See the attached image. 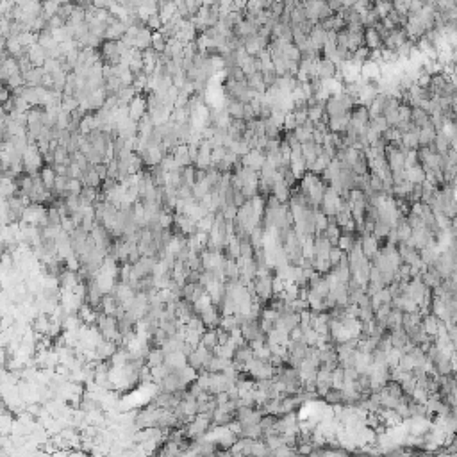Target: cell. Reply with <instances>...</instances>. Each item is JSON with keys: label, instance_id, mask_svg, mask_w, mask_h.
Returning a JSON list of instances; mask_svg holds the SVG:
<instances>
[{"label": "cell", "instance_id": "obj_1", "mask_svg": "<svg viewBox=\"0 0 457 457\" xmlns=\"http://www.w3.org/2000/svg\"><path fill=\"white\" fill-rule=\"evenodd\" d=\"M23 166H25L27 175H34V173L41 172V168H43V155L38 150V145L27 147V150L23 152Z\"/></svg>", "mask_w": 457, "mask_h": 457}, {"label": "cell", "instance_id": "obj_2", "mask_svg": "<svg viewBox=\"0 0 457 457\" xmlns=\"http://www.w3.org/2000/svg\"><path fill=\"white\" fill-rule=\"evenodd\" d=\"M341 205H343V198L337 195L332 188L327 186V190H325V195H324V202H322L320 209H322V211L327 214V218H336L337 211L341 209Z\"/></svg>", "mask_w": 457, "mask_h": 457}, {"label": "cell", "instance_id": "obj_3", "mask_svg": "<svg viewBox=\"0 0 457 457\" xmlns=\"http://www.w3.org/2000/svg\"><path fill=\"white\" fill-rule=\"evenodd\" d=\"M254 289H256V300L254 302H258V298L259 300H270L271 297H275V293H273V277H258L254 280Z\"/></svg>", "mask_w": 457, "mask_h": 457}, {"label": "cell", "instance_id": "obj_4", "mask_svg": "<svg viewBox=\"0 0 457 457\" xmlns=\"http://www.w3.org/2000/svg\"><path fill=\"white\" fill-rule=\"evenodd\" d=\"M264 163H266V154L261 150H250L249 154L241 157V166L254 170V172H261Z\"/></svg>", "mask_w": 457, "mask_h": 457}, {"label": "cell", "instance_id": "obj_5", "mask_svg": "<svg viewBox=\"0 0 457 457\" xmlns=\"http://www.w3.org/2000/svg\"><path fill=\"white\" fill-rule=\"evenodd\" d=\"M407 32H405V29H400V27H396L395 31H391L390 34H388V38L382 43H384V49L388 50H398L402 45L407 41Z\"/></svg>", "mask_w": 457, "mask_h": 457}, {"label": "cell", "instance_id": "obj_6", "mask_svg": "<svg viewBox=\"0 0 457 457\" xmlns=\"http://www.w3.org/2000/svg\"><path fill=\"white\" fill-rule=\"evenodd\" d=\"M148 113V104H147V97L138 95L134 98L132 102L129 104V118L134 122H139L143 116Z\"/></svg>", "mask_w": 457, "mask_h": 457}, {"label": "cell", "instance_id": "obj_7", "mask_svg": "<svg viewBox=\"0 0 457 457\" xmlns=\"http://www.w3.org/2000/svg\"><path fill=\"white\" fill-rule=\"evenodd\" d=\"M359 240H361V247H363V254L372 261V259L381 252V241H379L373 234L361 236Z\"/></svg>", "mask_w": 457, "mask_h": 457}, {"label": "cell", "instance_id": "obj_8", "mask_svg": "<svg viewBox=\"0 0 457 457\" xmlns=\"http://www.w3.org/2000/svg\"><path fill=\"white\" fill-rule=\"evenodd\" d=\"M422 325H423V330L427 332V336L432 337V339H436V337H438V334H440L441 330L445 328V325L441 324L440 320L436 318L432 313H429V315H423Z\"/></svg>", "mask_w": 457, "mask_h": 457}, {"label": "cell", "instance_id": "obj_9", "mask_svg": "<svg viewBox=\"0 0 457 457\" xmlns=\"http://www.w3.org/2000/svg\"><path fill=\"white\" fill-rule=\"evenodd\" d=\"M336 73H337V66L330 61V59H325V58L320 59L318 61V79L322 80V82L334 79Z\"/></svg>", "mask_w": 457, "mask_h": 457}, {"label": "cell", "instance_id": "obj_10", "mask_svg": "<svg viewBox=\"0 0 457 457\" xmlns=\"http://www.w3.org/2000/svg\"><path fill=\"white\" fill-rule=\"evenodd\" d=\"M330 250H332V245L325 236H315V259L327 261Z\"/></svg>", "mask_w": 457, "mask_h": 457}, {"label": "cell", "instance_id": "obj_11", "mask_svg": "<svg viewBox=\"0 0 457 457\" xmlns=\"http://www.w3.org/2000/svg\"><path fill=\"white\" fill-rule=\"evenodd\" d=\"M271 195L275 196L280 204H289V198H291V188H289L284 181L275 182L273 188H271Z\"/></svg>", "mask_w": 457, "mask_h": 457}, {"label": "cell", "instance_id": "obj_12", "mask_svg": "<svg viewBox=\"0 0 457 457\" xmlns=\"http://www.w3.org/2000/svg\"><path fill=\"white\" fill-rule=\"evenodd\" d=\"M364 45L368 47L370 50H379L384 47V43H382V38L381 34H379L373 27H370V29H364Z\"/></svg>", "mask_w": 457, "mask_h": 457}, {"label": "cell", "instance_id": "obj_13", "mask_svg": "<svg viewBox=\"0 0 457 457\" xmlns=\"http://www.w3.org/2000/svg\"><path fill=\"white\" fill-rule=\"evenodd\" d=\"M411 122L416 125L418 129H425L429 125H432L431 115L427 111H423L422 107H413V115H411Z\"/></svg>", "mask_w": 457, "mask_h": 457}, {"label": "cell", "instance_id": "obj_14", "mask_svg": "<svg viewBox=\"0 0 457 457\" xmlns=\"http://www.w3.org/2000/svg\"><path fill=\"white\" fill-rule=\"evenodd\" d=\"M341 234H343V231L339 229V225L336 223V218H328V227H327V231L324 232V236L327 238L328 241H330V245H332V247H337V241H339Z\"/></svg>", "mask_w": 457, "mask_h": 457}, {"label": "cell", "instance_id": "obj_15", "mask_svg": "<svg viewBox=\"0 0 457 457\" xmlns=\"http://www.w3.org/2000/svg\"><path fill=\"white\" fill-rule=\"evenodd\" d=\"M134 47L138 50H141V52L147 49H152V31L148 27H145V29H141V31L138 32L136 41H134Z\"/></svg>", "mask_w": 457, "mask_h": 457}, {"label": "cell", "instance_id": "obj_16", "mask_svg": "<svg viewBox=\"0 0 457 457\" xmlns=\"http://www.w3.org/2000/svg\"><path fill=\"white\" fill-rule=\"evenodd\" d=\"M200 345L205 346L207 350L213 352L218 345H220V339H218V330L216 328H207L204 334H202V339H200Z\"/></svg>", "mask_w": 457, "mask_h": 457}, {"label": "cell", "instance_id": "obj_17", "mask_svg": "<svg viewBox=\"0 0 457 457\" xmlns=\"http://www.w3.org/2000/svg\"><path fill=\"white\" fill-rule=\"evenodd\" d=\"M396 234H398V243H405L413 238V227L409 225L407 218H400V222L396 223Z\"/></svg>", "mask_w": 457, "mask_h": 457}, {"label": "cell", "instance_id": "obj_18", "mask_svg": "<svg viewBox=\"0 0 457 457\" xmlns=\"http://www.w3.org/2000/svg\"><path fill=\"white\" fill-rule=\"evenodd\" d=\"M247 84H249L250 89H254L256 93L259 95H264L266 93L268 86L264 84V79H262V73L261 71H258V73H254V75L247 77Z\"/></svg>", "mask_w": 457, "mask_h": 457}, {"label": "cell", "instance_id": "obj_19", "mask_svg": "<svg viewBox=\"0 0 457 457\" xmlns=\"http://www.w3.org/2000/svg\"><path fill=\"white\" fill-rule=\"evenodd\" d=\"M227 113L231 115L232 120H243V113H245V104H241L240 100L236 98H229V104L225 106Z\"/></svg>", "mask_w": 457, "mask_h": 457}, {"label": "cell", "instance_id": "obj_20", "mask_svg": "<svg viewBox=\"0 0 457 457\" xmlns=\"http://www.w3.org/2000/svg\"><path fill=\"white\" fill-rule=\"evenodd\" d=\"M436 136H438V131H436L434 125H429L425 129L420 131V147H432L436 141Z\"/></svg>", "mask_w": 457, "mask_h": 457}, {"label": "cell", "instance_id": "obj_21", "mask_svg": "<svg viewBox=\"0 0 457 457\" xmlns=\"http://www.w3.org/2000/svg\"><path fill=\"white\" fill-rule=\"evenodd\" d=\"M41 181H43L45 188L50 191H54V186H56V179H58V173L54 170V166H43L40 172Z\"/></svg>", "mask_w": 457, "mask_h": 457}, {"label": "cell", "instance_id": "obj_22", "mask_svg": "<svg viewBox=\"0 0 457 457\" xmlns=\"http://www.w3.org/2000/svg\"><path fill=\"white\" fill-rule=\"evenodd\" d=\"M405 175H407V181L411 184H423L425 182V170H423L422 164H416L413 168L405 170Z\"/></svg>", "mask_w": 457, "mask_h": 457}, {"label": "cell", "instance_id": "obj_23", "mask_svg": "<svg viewBox=\"0 0 457 457\" xmlns=\"http://www.w3.org/2000/svg\"><path fill=\"white\" fill-rule=\"evenodd\" d=\"M450 147H452V141H450V138L445 134V131H441V132H438V136H436V141H434V150L438 152L440 155H445L447 152L450 150Z\"/></svg>", "mask_w": 457, "mask_h": 457}, {"label": "cell", "instance_id": "obj_24", "mask_svg": "<svg viewBox=\"0 0 457 457\" xmlns=\"http://www.w3.org/2000/svg\"><path fill=\"white\" fill-rule=\"evenodd\" d=\"M324 400L327 402L328 405H343L345 404V393H343V390H336V388H330L328 390V393L324 396Z\"/></svg>", "mask_w": 457, "mask_h": 457}, {"label": "cell", "instance_id": "obj_25", "mask_svg": "<svg viewBox=\"0 0 457 457\" xmlns=\"http://www.w3.org/2000/svg\"><path fill=\"white\" fill-rule=\"evenodd\" d=\"M100 54H102V58L109 63L113 58L120 56V52H118V43H116V41H104L102 49H100Z\"/></svg>", "mask_w": 457, "mask_h": 457}, {"label": "cell", "instance_id": "obj_26", "mask_svg": "<svg viewBox=\"0 0 457 457\" xmlns=\"http://www.w3.org/2000/svg\"><path fill=\"white\" fill-rule=\"evenodd\" d=\"M282 56H284L286 59H291V61H297V63L302 61V52L297 49V45L295 43H289L288 47L282 50Z\"/></svg>", "mask_w": 457, "mask_h": 457}, {"label": "cell", "instance_id": "obj_27", "mask_svg": "<svg viewBox=\"0 0 457 457\" xmlns=\"http://www.w3.org/2000/svg\"><path fill=\"white\" fill-rule=\"evenodd\" d=\"M213 225H214V214H207V216L202 218L200 222H196V231L211 234V231H213Z\"/></svg>", "mask_w": 457, "mask_h": 457}, {"label": "cell", "instance_id": "obj_28", "mask_svg": "<svg viewBox=\"0 0 457 457\" xmlns=\"http://www.w3.org/2000/svg\"><path fill=\"white\" fill-rule=\"evenodd\" d=\"M229 154V148L225 147H216L213 148V154H211V166H214L216 168L218 164L222 163L223 159H225V155Z\"/></svg>", "mask_w": 457, "mask_h": 457}, {"label": "cell", "instance_id": "obj_29", "mask_svg": "<svg viewBox=\"0 0 457 457\" xmlns=\"http://www.w3.org/2000/svg\"><path fill=\"white\" fill-rule=\"evenodd\" d=\"M373 9H375L377 16L382 20V18H386L388 14L393 11V4H391V2H375V4H373Z\"/></svg>", "mask_w": 457, "mask_h": 457}, {"label": "cell", "instance_id": "obj_30", "mask_svg": "<svg viewBox=\"0 0 457 457\" xmlns=\"http://www.w3.org/2000/svg\"><path fill=\"white\" fill-rule=\"evenodd\" d=\"M61 106H63V109L66 113H73V111H77L79 109V106H80V102L77 100L75 97H63V102H61Z\"/></svg>", "mask_w": 457, "mask_h": 457}, {"label": "cell", "instance_id": "obj_31", "mask_svg": "<svg viewBox=\"0 0 457 457\" xmlns=\"http://www.w3.org/2000/svg\"><path fill=\"white\" fill-rule=\"evenodd\" d=\"M343 384H345V370L339 366L332 372V388L343 390Z\"/></svg>", "mask_w": 457, "mask_h": 457}, {"label": "cell", "instance_id": "obj_32", "mask_svg": "<svg viewBox=\"0 0 457 457\" xmlns=\"http://www.w3.org/2000/svg\"><path fill=\"white\" fill-rule=\"evenodd\" d=\"M370 125H372L373 129H377L381 134H384L388 129H390V125H388V122H386V118H384V116H377V118H372V120H370Z\"/></svg>", "mask_w": 457, "mask_h": 457}, {"label": "cell", "instance_id": "obj_33", "mask_svg": "<svg viewBox=\"0 0 457 457\" xmlns=\"http://www.w3.org/2000/svg\"><path fill=\"white\" fill-rule=\"evenodd\" d=\"M345 256H346V254L343 252L339 247H332V250H330V256H328V261H330V264H332V266H336V264H339V261H341Z\"/></svg>", "mask_w": 457, "mask_h": 457}, {"label": "cell", "instance_id": "obj_34", "mask_svg": "<svg viewBox=\"0 0 457 457\" xmlns=\"http://www.w3.org/2000/svg\"><path fill=\"white\" fill-rule=\"evenodd\" d=\"M416 164H420V159H418V150H409L407 154H405V170L413 168V166H416Z\"/></svg>", "mask_w": 457, "mask_h": 457}, {"label": "cell", "instance_id": "obj_35", "mask_svg": "<svg viewBox=\"0 0 457 457\" xmlns=\"http://www.w3.org/2000/svg\"><path fill=\"white\" fill-rule=\"evenodd\" d=\"M282 129L286 131V132H293L295 129H297V120H295V113H286V120H284V127Z\"/></svg>", "mask_w": 457, "mask_h": 457}, {"label": "cell", "instance_id": "obj_36", "mask_svg": "<svg viewBox=\"0 0 457 457\" xmlns=\"http://www.w3.org/2000/svg\"><path fill=\"white\" fill-rule=\"evenodd\" d=\"M82 175H84L82 168H80L79 164L73 161V163L68 166V177H70V179H79V181H80V179H82Z\"/></svg>", "mask_w": 457, "mask_h": 457}, {"label": "cell", "instance_id": "obj_37", "mask_svg": "<svg viewBox=\"0 0 457 457\" xmlns=\"http://www.w3.org/2000/svg\"><path fill=\"white\" fill-rule=\"evenodd\" d=\"M147 27H148V29H150L152 32H154V31H161V27H163V22H161V16H159V13H157V14H152V16L148 18Z\"/></svg>", "mask_w": 457, "mask_h": 457}, {"label": "cell", "instance_id": "obj_38", "mask_svg": "<svg viewBox=\"0 0 457 457\" xmlns=\"http://www.w3.org/2000/svg\"><path fill=\"white\" fill-rule=\"evenodd\" d=\"M61 214H59V211L56 207H50L49 209V223H52V225H61Z\"/></svg>", "mask_w": 457, "mask_h": 457}, {"label": "cell", "instance_id": "obj_39", "mask_svg": "<svg viewBox=\"0 0 457 457\" xmlns=\"http://www.w3.org/2000/svg\"><path fill=\"white\" fill-rule=\"evenodd\" d=\"M295 113V120H297V127L298 125H304L307 120H309V113H307V109H298V111H293Z\"/></svg>", "mask_w": 457, "mask_h": 457}, {"label": "cell", "instance_id": "obj_40", "mask_svg": "<svg viewBox=\"0 0 457 457\" xmlns=\"http://www.w3.org/2000/svg\"><path fill=\"white\" fill-rule=\"evenodd\" d=\"M243 120L247 122V124H249V122H252V120H258V116H256V113H254V109H252V106H250V104H245Z\"/></svg>", "mask_w": 457, "mask_h": 457}, {"label": "cell", "instance_id": "obj_41", "mask_svg": "<svg viewBox=\"0 0 457 457\" xmlns=\"http://www.w3.org/2000/svg\"><path fill=\"white\" fill-rule=\"evenodd\" d=\"M38 150L41 155H47L50 152V139H38Z\"/></svg>", "mask_w": 457, "mask_h": 457}, {"label": "cell", "instance_id": "obj_42", "mask_svg": "<svg viewBox=\"0 0 457 457\" xmlns=\"http://www.w3.org/2000/svg\"><path fill=\"white\" fill-rule=\"evenodd\" d=\"M11 95H13V91H11L5 84L0 88V100H2V104H5L7 100H11Z\"/></svg>", "mask_w": 457, "mask_h": 457}, {"label": "cell", "instance_id": "obj_43", "mask_svg": "<svg viewBox=\"0 0 457 457\" xmlns=\"http://www.w3.org/2000/svg\"><path fill=\"white\" fill-rule=\"evenodd\" d=\"M54 170L58 173V177H68V166L66 164H54Z\"/></svg>", "mask_w": 457, "mask_h": 457}, {"label": "cell", "instance_id": "obj_44", "mask_svg": "<svg viewBox=\"0 0 457 457\" xmlns=\"http://www.w3.org/2000/svg\"><path fill=\"white\" fill-rule=\"evenodd\" d=\"M454 436H457V427H456V431H454Z\"/></svg>", "mask_w": 457, "mask_h": 457}]
</instances>
